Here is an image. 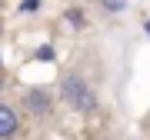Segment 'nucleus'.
I'll return each mask as SVG.
<instances>
[{
  "instance_id": "obj_1",
  "label": "nucleus",
  "mask_w": 150,
  "mask_h": 140,
  "mask_svg": "<svg viewBox=\"0 0 150 140\" xmlns=\"http://www.w3.org/2000/svg\"><path fill=\"white\" fill-rule=\"evenodd\" d=\"M60 97H64V103L74 113H97V107H100L97 90L83 80L80 74H67L64 80H60Z\"/></svg>"
},
{
  "instance_id": "obj_2",
  "label": "nucleus",
  "mask_w": 150,
  "mask_h": 140,
  "mask_svg": "<svg viewBox=\"0 0 150 140\" xmlns=\"http://www.w3.org/2000/svg\"><path fill=\"white\" fill-rule=\"evenodd\" d=\"M23 110L30 117H50L54 113V93L47 87H27L23 90Z\"/></svg>"
},
{
  "instance_id": "obj_3",
  "label": "nucleus",
  "mask_w": 150,
  "mask_h": 140,
  "mask_svg": "<svg viewBox=\"0 0 150 140\" xmlns=\"http://www.w3.org/2000/svg\"><path fill=\"white\" fill-rule=\"evenodd\" d=\"M20 130V117L10 103H0V137H13Z\"/></svg>"
},
{
  "instance_id": "obj_4",
  "label": "nucleus",
  "mask_w": 150,
  "mask_h": 140,
  "mask_svg": "<svg viewBox=\"0 0 150 140\" xmlns=\"http://www.w3.org/2000/svg\"><path fill=\"white\" fill-rule=\"evenodd\" d=\"M103 13H123L127 10V0H97Z\"/></svg>"
},
{
  "instance_id": "obj_5",
  "label": "nucleus",
  "mask_w": 150,
  "mask_h": 140,
  "mask_svg": "<svg viewBox=\"0 0 150 140\" xmlns=\"http://www.w3.org/2000/svg\"><path fill=\"white\" fill-rule=\"evenodd\" d=\"M54 57H57V50L50 47V43H40V47L33 50V60H40V64H50Z\"/></svg>"
},
{
  "instance_id": "obj_6",
  "label": "nucleus",
  "mask_w": 150,
  "mask_h": 140,
  "mask_svg": "<svg viewBox=\"0 0 150 140\" xmlns=\"http://www.w3.org/2000/svg\"><path fill=\"white\" fill-rule=\"evenodd\" d=\"M64 17H67V23H70V27H87V20H83L80 7H70V10H67Z\"/></svg>"
},
{
  "instance_id": "obj_7",
  "label": "nucleus",
  "mask_w": 150,
  "mask_h": 140,
  "mask_svg": "<svg viewBox=\"0 0 150 140\" xmlns=\"http://www.w3.org/2000/svg\"><path fill=\"white\" fill-rule=\"evenodd\" d=\"M37 7H40V0H23V4H20V13H37Z\"/></svg>"
},
{
  "instance_id": "obj_8",
  "label": "nucleus",
  "mask_w": 150,
  "mask_h": 140,
  "mask_svg": "<svg viewBox=\"0 0 150 140\" xmlns=\"http://www.w3.org/2000/svg\"><path fill=\"white\" fill-rule=\"evenodd\" d=\"M144 30H147V33H150V20H144Z\"/></svg>"
},
{
  "instance_id": "obj_9",
  "label": "nucleus",
  "mask_w": 150,
  "mask_h": 140,
  "mask_svg": "<svg viewBox=\"0 0 150 140\" xmlns=\"http://www.w3.org/2000/svg\"><path fill=\"white\" fill-rule=\"evenodd\" d=\"M0 33H4V20H0Z\"/></svg>"
},
{
  "instance_id": "obj_10",
  "label": "nucleus",
  "mask_w": 150,
  "mask_h": 140,
  "mask_svg": "<svg viewBox=\"0 0 150 140\" xmlns=\"http://www.w3.org/2000/svg\"><path fill=\"white\" fill-rule=\"evenodd\" d=\"M0 90H4V80H0Z\"/></svg>"
}]
</instances>
